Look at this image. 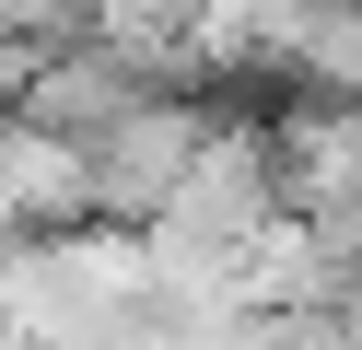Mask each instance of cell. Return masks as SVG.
<instances>
[{"instance_id": "6da1fadb", "label": "cell", "mask_w": 362, "mask_h": 350, "mask_svg": "<svg viewBox=\"0 0 362 350\" xmlns=\"http://www.w3.org/2000/svg\"><path fill=\"white\" fill-rule=\"evenodd\" d=\"M211 140H222V117L199 105V93H187V105L117 117L105 140H82V152H71V163H82V222L117 233V245H141V233L175 210V187H187V163L211 152Z\"/></svg>"}]
</instances>
